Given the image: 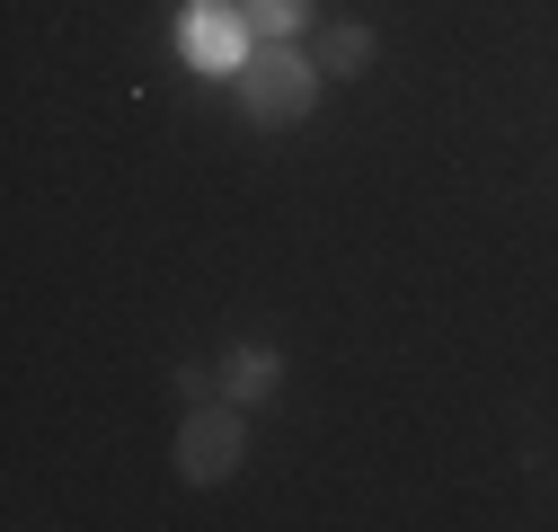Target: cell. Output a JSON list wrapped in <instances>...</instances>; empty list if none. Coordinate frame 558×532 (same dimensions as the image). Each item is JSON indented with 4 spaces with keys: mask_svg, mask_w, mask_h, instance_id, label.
<instances>
[{
    "mask_svg": "<svg viewBox=\"0 0 558 532\" xmlns=\"http://www.w3.org/2000/svg\"><path fill=\"white\" fill-rule=\"evenodd\" d=\"M373 53H381V36H373L364 19H337L328 45H319V72H328V81H364V72H373Z\"/></svg>",
    "mask_w": 558,
    "mask_h": 532,
    "instance_id": "cell-5",
    "label": "cell"
},
{
    "mask_svg": "<svg viewBox=\"0 0 558 532\" xmlns=\"http://www.w3.org/2000/svg\"><path fill=\"white\" fill-rule=\"evenodd\" d=\"M275 382H284V355L275 347H231V364H222V399H240V409H257V399H275Z\"/></svg>",
    "mask_w": 558,
    "mask_h": 532,
    "instance_id": "cell-4",
    "label": "cell"
},
{
    "mask_svg": "<svg viewBox=\"0 0 558 532\" xmlns=\"http://www.w3.org/2000/svg\"><path fill=\"white\" fill-rule=\"evenodd\" d=\"M248 452V426H240V399H186V426H178V480L186 488H222Z\"/></svg>",
    "mask_w": 558,
    "mask_h": 532,
    "instance_id": "cell-2",
    "label": "cell"
},
{
    "mask_svg": "<svg viewBox=\"0 0 558 532\" xmlns=\"http://www.w3.org/2000/svg\"><path fill=\"white\" fill-rule=\"evenodd\" d=\"M240 10H248V27H257L266 45H284V36L311 27V0H240Z\"/></svg>",
    "mask_w": 558,
    "mask_h": 532,
    "instance_id": "cell-6",
    "label": "cell"
},
{
    "mask_svg": "<svg viewBox=\"0 0 558 532\" xmlns=\"http://www.w3.org/2000/svg\"><path fill=\"white\" fill-rule=\"evenodd\" d=\"M248 45H257V27H248V10L240 0H186L178 10V53L195 62V72H240L248 62Z\"/></svg>",
    "mask_w": 558,
    "mask_h": 532,
    "instance_id": "cell-3",
    "label": "cell"
},
{
    "mask_svg": "<svg viewBox=\"0 0 558 532\" xmlns=\"http://www.w3.org/2000/svg\"><path fill=\"white\" fill-rule=\"evenodd\" d=\"M231 81H240V116H248V124L284 133V124H302V116L319 107V81H328V72H319V53H302V45L284 36V45L248 53Z\"/></svg>",
    "mask_w": 558,
    "mask_h": 532,
    "instance_id": "cell-1",
    "label": "cell"
}]
</instances>
